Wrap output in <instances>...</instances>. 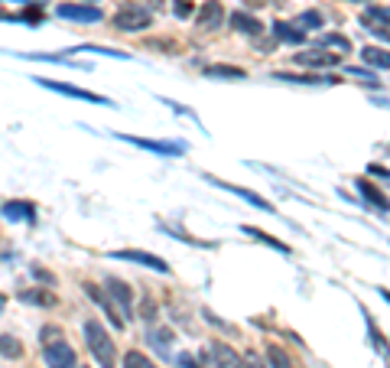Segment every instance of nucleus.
<instances>
[{
  "instance_id": "nucleus-1",
  "label": "nucleus",
  "mask_w": 390,
  "mask_h": 368,
  "mask_svg": "<svg viewBox=\"0 0 390 368\" xmlns=\"http://www.w3.org/2000/svg\"><path fill=\"white\" fill-rule=\"evenodd\" d=\"M85 339H88V352L98 358V365L101 368H114V342L107 336V329L98 319H88L85 323Z\"/></svg>"
},
{
  "instance_id": "nucleus-2",
  "label": "nucleus",
  "mask_w": 390,
  "mask_h": 368,
  "mask_svg": "<svg viewBox=\"0 0 390 368\" xmlns=\"http://www.w3.org/2000/svg\"><path fill=\"white\" fill-rule=\"evenodd\" d=\"M49 342L42 346V362L46 368H78L75 365V349L59 336V329H46Z\"/></svg>"
},
{
  "instance_id": "nucleus-3",
  "label": "nucleus",
  "mask_w": 390,
  "mask_h": 368,
  "mask_svg": "<svg viewBox=\"0 0 390 368\" xmlns=\"http://www.w3.org/2000/svg\"><path fill=\"white\" fill-rule=\"evenodd\" d=\"M150 23H153V13H150L143 3H137V0L124 3V7L114 13V26L121 33H140V30H147Z\"/></svg>"
},
{
  "instance_id": "nucleus-4",
  "label": "nucleus",
  "mask_w": 390,
  "mask_h": 368,
  "mask_svg": "<svg viewBox=\"0 0 390 368\" xmlns=\"http://www.w3.org/2000/svg\"><path fill=\"white\" fill-rule=\"evenodd\" d=\"M205 368H247V365H244V358L238 356V352H231L228 346L209 342V349H205Z\"/></svg>"
},
{
  "instance_id": "nucleus-5",
  "label": "nucleus",
  "mask_w": 390,
  "mask_h": 368,
  "mask_svg": "<svg viewBox=\"0 0 390 368\" xmlns=\"http://www.w3.org/2000/svg\"><path fill=\"white\" fill-rule=\"evenodd\" d=\"M33 82H39L42 88H49V91H59V95L78 98V101H91V105H111L105 95H95V91H85V88L65 85V82H55V78H33Z\"/></svg>"
},
{
  "instance_id": "nucleus-6",
  "label": "nucleus",
  "mask_w": 390,
  "mask_h": 368,
  "mask_svg": "<svg viewBox=\"0 0 390 368\" xmlns=\"http://www.w3.org/2000/svg\"><path fill=\"white\" fill-rule=\"evenodd\" d=\"M55 13H59L62 20H82V23H98L105 17L101 7H91V3H59Z\"/></svg>"
},
{
  "instance_id": "nucleus-7",
  "label": "nucleus",
  "mask_w": 390,
  "mask_h": 368,
  "mask_svg": "<svg viewBox=\"0 0 390 368\" xmlns=\"http://www.w3.org/2000/svg\"><path fill=\"white\" fill-rule=\"evenodd\" d=\"M107 258H114V261H134V264L153 268V271H159V274H166V271H169L166 261L157 258V254H150V251H134V248H127V251H111Z\"/></svg>"
},
{
  "instance_id": "nucleus-8",
  "label": "nucleus",
  "mask_w": 390,
  "mask_h": 368,
  "mask_svg": "<svg viewBox=\"0 0 390 368\" xmlns=\"http://www.w3.org/2000/svg\"><path fill=\"white\" fill-rule=\"evenodd\" d=\"M293 62L303 65V69H332V65L342 62V55L328 53V49L326 53H322V49H306V53H296Z\"/></svg>"
},
{
  "instance_id": "nucleus-9",
  "label": "nucleus",
  "mask_w": 390,
  "mask_h": 368,
  "mask_svg": "<svg viewBox=\"0 0 390 368\" xmlns=\"http://www.w3.org/2000/svg\"><path fill=\"white\" fill-rule=\"evenodd\" d=\"M121 141L127 143H134V147H143V150H153L159 153V157H179L186 147L182 143H166V141H143V137H134V134H117Z\"/></svg>"
},
{
  "instance_id": "nucleus-10",
  "label": "nucleus",
  "mask_w": 390,
  "mask_h": 368,
  "mask_svg": "<svg viewBox=\"0 0 390 368\" xmlns=\"http://www.w3.org/2000/svg\"><path fill=\"white\" fill-rule=\"evenodd\" d=\"M222 20H224V7L218 0H205L202 10L195 13V26H199V30H218Z\"/></svg>"
},
{
  "instance_id": "nucleus-11",
  "label": "nucleus",
  "mask_w": 390,
  "mask_h": 368,
  "mask_svg": "<svg viewBox=\"0 0 390 368\" xmlns=\"http://www.w3.org/2000/svg\"><path fill=\"white\" fill-rule=\"evenodd\" d=\"M105 287H107V293H111V300L121 304V316H130V306H134V293H130V287H127L124 281H117V277H107Z\"/></svg>"
},
{
  "instance_id": "nucleus-12",
  "label": "nucleus",
  "mask_w": 390,
  "mask_h": 368,
  "mask_svg": "<svg viewBox=\"0 0 390 368\" xmlns=\"http://www.w3.org/2000/svg\"><path fill=\"white\" fill-rule=\"evenodd\" d=\"M355 186H358V193L364 195V199H368V206L380 209V212L387 216V212H390V199H387V195H384V193H380L378 186H374V183H368V179H358V183H355Z\"/></svg>"
},
{
  "instance_id": "nucleus-13",
  "label": "nucleus",
  "mask_w": 390,
  "mask_h": 368,
  "mask_svg": "<svg viewBox=\"0 0 390 368\" xmlns=\"http://www.w3.org/2000/svg\"><path fill=\"white\" fill-rule=\"evenodd\" d=\"M231 26L238 33H244V36H260V33H264V23L257 20V17H251V13H244V10L231 13Z\"/></svg>"
},
{
  "instance_id": "nucleus-14",
  "label": "nucleus",
  "mask_w": 390,
  "mask_h": 368,
  "mask_svg": "<svg viewBox=\"0 0 390 368\" xmlns=\"http://www.w3.org/2000/svg\"><path fill=\"white\" fill-rule=\"evenodd\" d=\"M215 186H222V189H228V193H234V195H241V199H247L251 206H257V209H264V212H274V206L267 202V199H260L257 193H251V189H241V186H234V183H222V179H211Z\"/></svg>"
},
{
  "instance_id": "nucleus-15",
  "label": "nucleus",
  "mask_w": 390,
  "mask_h": 368,
  "mask_svg": "<svg viewBox=\"0 0 390 368\" xmlns=\"http://www.w3.org/2000/svg\"><path fill=\"white\" fill-rule=\"evenodd\" d=\"M276 82H293V85H335V76H290V72H276Z\"/></svg>"
},
{
  "instance_id": "nucleus-16",
  "label": "nucleus",
  "mask_w": 390,
  "mask_h": 368,
  "mask_svg": "<svg viewBox=\"0 0 390 368\" xmlns=\"http://www.w3.org/2000/svg\"><path fill=\"white\" fill-rule=\"evenodd\" d=\"M361 59H364V65H371V69H390V53L380 49V46H364V49H361Z\"/></svg>"
},
{
  "instance_id": "nucleus-17",
  "label": "nucleus",
  "mask_w": 390,
  "mask_h": 368,
  "mask_svg": "<svg viewBox=\"0 0 390 368\" xmlns=\"http://www.w3.org/2000/svg\"><path fill=\"white\" fill-rule=\"evenodd\" d=\"M3 216L17 218V222H33V218H36V206H33V202H7V206H3Z\"/></svg>"
},
{
  "instance_id": "nucleus-18",
  "label": "nucleus",
  "mask_w": 390,
  "mask_h": 368,
  "mask_svg": "<svg viewBox=\"0 0 390 368\" xmlns=\"http://www.w3.org/2000/svg\"><path fill=\"white\" fill-rule=\"evenodd\" d=\"M274 36L283 40V43H303L306 40V33L299 30L296 23H274Z\"/></svg>"
},
{
  "instance_id": "nucleus-19",
  "label": "nucleus",
  "mask_w": 390,
  "mask_h": 368,
  "mask_svg": "<svg viewBox=\"0 0 390 368\" xmlns=\"http://www.w3.org/2000/svg\"><path fill=\"white\" fill-rule=\"evenodd\" d=\"M205 76L209 78H244L247 72L238 69V65H209V69H205Z\"/></svg>"
},
{
  "instance_id": "nucleus-20",
  "label": "nucleus",
  "mask_w": 390,
  "mask_h": 368,
  "mask_svg": "<svg viewBox=\"0 0 390 368\" xmlns=\"http://www.w3.org/2000/svg\"><path fill=\"white\" fill-rule=\"evenodd\" d=\"M361 20L371 23V26H390V10L387 7H368L361 13Z\"/></svg>"
},
{
  "instance_id": "nucleus-21",
  "label": "nucleus",
  "mask_w": 390,
  "mask_h": 368,
  "mask_svg": "<svg viewBox=\"0 0 390 368\" xmlns=\"http://www.w3.org/2000/svg\"><path fill=\"white\" fill-rule=\"evenodd\" d=\"M244 235H251V238L264 241V245H270V248H276V251H283V254H290V245H283V241L270 238V235H267V231H260V228H254V225H244Z\"/></svg>"
},
{
  "instance_id": "nucleus-22",
  "label": "nucleus",
  "mask_w": 390,
  "mask_h": 368,
  "mask_svg": "<svg viewBox=\"0 0 390 368\" xmlns=\"http://www.w3.org/2000/svg\"><path fill=\"white\" fill-rule=\"evenodd\" d=\"M267 362H270V368H293V358L286 356L280 346H270V349H267Z\"/></svg>"
},
{
  "instance_id": "nucleus-23",
  "label": "nucleus",
  "mask_w": 390,
  "mask_h": 368,
  "mask_svg": "<svg viewBox=\"0 0 390 368\" xmlns=\"http://www.w3.org/2000/svg\"><path fill=\"white\" fill-rule=\"evenodd\" d=\"M368 333H371V346H374V349L380 352V356L387 358V356H390V346L384 342V336H380V329L374 326V319H371V316H368Z\"/></svg>"
},
{
  "instance_id": "nucleus-24",
  "label": "nucleus",
  "mask_w": 390,
  "mask_h": 368,
  "mask_svg": "<svg viewBox=\"0 0 390 368\" xmlns=\"http://www.w3.org/2000/svg\"><path fill=\"white\" fill-rule=\"evenodd\" d=\"M319 43L326 46V49L332 46V49H338V53H348V49H351V40H345V36H338V33H328V36H322Z\"/></svg>"
},
{
  "instance_id": "nucleus-25",
  "label": "nucleus",
  "mask_w": 390,
  "mask_h": 368,
  "mask_svg": "<svg viewBox=\"0 0 390 368\" xmlns=\"http://www.w3.org/2000/svg\"><path fill=\"white\" fill-rule=\"evenodd\" d=\"M124 368H157V365H153L143 352H137V349H134V352H127V356H124Z\"/></svg>"
},
{
  "instance_id": "nucleus-26",
  "label": "nucleus",
  "mask_w": 390,
  "mask_h": 368,
  "mask_svg": "<svg viewBox=\"0 0 390 368\" xmlns=\"http://www.w3.org/2000/svg\"><path fill=\"white\" fill-rule=\"evenodd\" d=\"M150 339H153V346H157V349L169 352L166 342H172V333H169V329H153V333H150Z\"/></svg>"
},
{
  "instance_id": "nucleus-27",
  "label": "nucleus",
  "mask_w": 390,
  "mask_h": 368,
  "mask_svg": "<svg viewBox=\"0 0 390 368\" xmlns=\"http://www.w3.org/2000/svg\"><path fill=\"white\" fill-rule=\"evenodd\" d=\"M296 26H299V30H303V26H322V13L309 10V13H303V17H296Z\"/></svg>"
},
{
  "instance_id": "nucleus-28",
  "label": "nucleus",
  "mask_w": 390,
  "mask_h": 368,
  "mask_svg": "<svg viewBox=\"0 0 390 368\" xmlns=\"http://www.w3.org/2000/svg\"><path fill=\"white\" fill-rule=\"evenodd\" d=\"M0 356H20V342H17V339H10V336H3L0 339Z\"/></svg>"
},
{
  "instance_id": "nucleus-29",
  "label": "nucleus",
  "mask_w": 390,
  "mask_h": 368,
  "mask_svg": "<svg viewBox=\"0 0 390 368\" xmlns=\"http://www.w3.org/2000/svg\"><path fill=\"white\" fill-rule=\"evenodd\" d=\"M23 300H30V304H42V306H53L55 304L53 293H23Z\"/></svg>"
},
{
  "instance_id": "nucleus-30",
  "label": "nucleus",
  "mask_w": 390,
  "mask_h": 368,
  "mask_svg": "<svg viewBox=\"0 0 390 368\" xmlns=\"http://www.w3.org/2000/svg\"><path fill=\"white\" fill-rule=\"evenodd\" d=\"M176 365H179V368H202V362L192 356V352H182V356L176 358Z\"/></svg>"
},
{
  "instance_id": "nucleus-31",
  "label": "nucleus",
  "mask_w": 390,
  "mask_h": 368,
  "mask_svg": "<svg viewBox=\"0 0 390 368\" xmlns=\"http://www.w3.org/2000/svg\"><path fill=\"white\" fill-rule=\"evenodd\" d=\"M172 13H176V17H189L192 3H189V0H172Z\"/></svg>"
},
{
  "instance_id": "nucleus-32",
  "label": "nucleus",
  "mask_w": 390,
  "mask_h": 368,
  "mask_svg": "<svg viewBox=\"0 0 390 368\" xmlns=\"http://www.w3.org/2000/svg\"><path fill=\"white\" fill-rule=\"evenodd\" d=\"M368 173L378 176V179H387V183H390V170H384V166H368Z\"/></svg>"
},
{
  "instance_id": "nucleus-33",
  "label": "nucleus",
  "mask_w": 390,
  "mask_h": 368,
  "mask_svg": "<svg viewBox=\"0 0 390 368\" xmlns=\"http://www.w3.org/2000/svg\"><path fill=\"white\" fill-rule=\"evenodd\" d=\"M244 365H247V368H267L264 362H260V358L254 356V352H247V358H244Z\"/></svg>"
},
{
  "instance_id": "nucleus-34",
  "label": "nucleus",
  "mask_w": 390,
  "mask_h": 368,
  "mask_svg": "<svg viewBox=\"0 0 390 368\" xmlns=\"http://www.w3.org/2000/svg\"><path fill=\"white\" fill-rule=\"evenodd\" d=\"M380 297H384V300H387V304H390V290H380Z\"/></svg>"
},
{
  "instance_id": "nucleus-35",
  "label": "nucleus",
  "mask_w": 390,
  "mask_h": 368,
  "mask_svg": "<svg viewBox=\"0 0 390 368\" xmlns=\"http://www.w3.org/2000/svg\"><path fill=\"white\" fill-rule=\"evenodd\" d=\"M0 306H3V297H0Z\"/></svg>"
},
{
  "instance_id": "nucleus-36",
  "label": "nucleus",
  "mask_w": 390,
  "mask_h": 368,
  "mask_svg": "<svg viewBox=\"0 0 390 368\" xmlns=\"http://www.w3.org/2000/svg\"><path fill=\"white\" fill-rule=\"evenodd\" d=\"M358 3H361V0H358Z\"/></svg>"
}]
</instances>
